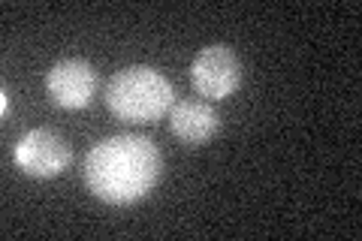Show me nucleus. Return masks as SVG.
<instances>
[{
  "mask_svg": "<svg viewBox=\"0 0 362 241\" xmlns=\"http://www.w3.org/2000/svg\"><path fill=\"white\" fill-rule=\"evenodd\" d=\"M163 154L148 136H109L85 157V184L109 205H133L160 181Z\"/></svg>",
  "mask_w": 362,
  "mask_h": 241,
  "instance_id": "1",
  "label": "nucleus"
},
{
  "mask_svg": "<svg viewBox=\"0 0 362 241\" xmlns=\"http://www.w3.org/2000/svg\"><path fill=\"white\" fill-rule=\"evenodd\" d=\"M106 106L121 121L151 124L175 106L173 82L154 66H124L106 85Z\"/></svg>",
  "mask_w": 362,
  "mask_h": 241,
  "instance_id": "2",
  "label": "nucleus"
},
{
  "mask_svg": "<svg viewBox=\"0 0 362 241\" xmlns=\"http://www.w3.org/2000/svg\"><path fill=\"white\" fill-rule=\"evenodd\" d=\"M190 82H194L199 97L226 100L242 85V61L230 45L214 42L206 45L190 64Z\"/></svg>",
  "mask_w": 362,
  "mask_h": 241,
  "instance_id": "3",
  "label": "nucleus"
},
{
  "mask_svg": "<svg viewBox=\"0 0 362 241\" xmlns=\"http://www.w3.org/2000/svg\"><path fill=\"white\" fill-rule=\"evenodd\" d=\"M16 166L30 178H54L70 166L73 148L66 142V136H61L52 127H37L25 133L16 145Z\"/></svg>",
  "mask_w": 362,
  "mask_h": 241,
  "instance_id": "4",
  "label": "nucleus"
},
{
  "mask_svg": "<svg viewBox=\"0 0 362 241\" xmlns=\"http://www.w3.org/2000/svg\"><path fill=\"white\" fill-rule=\"evenodd\" d=\"M45 88L61 109H85L97 90V70L85 57H64L45 76Z\"/></svg>",
  "mask_w": 362,
  "mask_h": 241,
  "instance_id": "5",
  "label": "nucleus"
},
{
  "mask_svg": "<svg viewBox=\"0 0 362 241\" xmlns=\"http://www.w3.org/2000/svg\"><path fill=\"white\" fill-rule=\"evenodd\" d=\"M169 127L187 145H202L214 139L221 127V114L214 112L206 100H181L178 106L169 112Z\"/></svg>",
  "mask_w": 362,
  "mask_h": 241,
  "instance_id": "6",
  "label": "nucleus"
}]
</instances>
